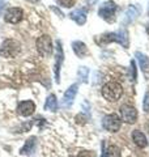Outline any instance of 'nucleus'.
I'll list each match as a JSON object with an SVG mask.
<instances>
[{
  "mask_svg": "<svg viewBox=\"0 0 149 157\" xmlns=\"http://www.w3.org/2000/svg\"><path fill=\"white\" fill-rule=\"evenodd\" d=\"M135 56L137 58V62H139V64H140V68L144 71V72H148L149 71V59L147 55H144V54L141 52H136L135 54Z\"/></svg>",
  "mask_w": 149,
  "mask_h": 157,
  "instance_id": "17",
  "label": "nucleus"
},
{
  "mask_svg": "<svg viewBox=\"0 0 149 157\" xmlns=\"http://www.w3.org/2000/svg\"><path fill=\"white\" fill-rule=\"evenodd\" d=\"M37 50L42 56H50L52 52L51 38L48 36H42L37 39Z\"/></svg>",
  "mask_w": 149,
  "mask_h": 157,
  "instance_id": "6",
  "label": "nucleus"
},
{
  "mask_svg": "<svg viewBox=\"0 0 149 157\" xmlns=\"http://www.w3.org/2000/svg\"><path fill=\"white\" fill-rule=\"evenodd\" d=\"M148 33H149V28H148Z\"/></svg>",
  "mask_w": 149,
  "mask_h": 157,
  "instance_id": "27",
  "label": "nucleus"
},
{
  "mask_svg": "<svg viewBox=\"0 0 149 157\" xmlns=\"http://www.w3.org/2000/svg\"><path fill=\"white\" fill-rule=\"evenodd\" d=\"M139 13H140V9H139V7H136V6L128 7L126 13H124V21H126L127 24L128 22H132L133 20H135L139 16Z\"/></svg>",
  "mask_w": 149,
  "mask_h": 157,
  "instance_id": "16",
  "label": "nucleus"
},
{
  "mask_svg": "<svg viewBox=\"0 0 149 157\" xmlns=\"http://www.w3.org/2000/svg\"><path fill=\"white\" fill-rule=\"evenodd\" d=\"M123 94V86L117 81H109L102 86V96L105 100L110 102H115Z\"/></svg>",
  "mask_w": 149,
  "mask_h": 157,
  "instance_id": "1",
  "label": "nucleus"
},
{
  "mask_svg": "<svg viewBox=\"0 0 149 157\" xmlns=\"http://www.w3.org/2000/svg\"><path fill=\"white\" fill-rule=\"evenodd\" d=\"M72 48L78 58H84L88 54V47H86L85 43L81 42V41H74L72 43Z\"/></svg>",
  "mask_w": 149,
  "mask_h": 157,
  "instance_id": "15",
  "label": "nucleus"
},
{
  "mask_svg": "<svg viewBox=\"0 0 149 157\" xmlns=\"http://www.w3.org/2000/svg\"><path fill=\"white\" fill-rule=\"evenodd\" d=\"M77 75H78V78H81V81L86 82L88 81V75H89V70L86 67H80L77 71Z\"/></svg>",
  "mask_w": 149,
  "mask_h": 157,
  "instance_id": "20",
  "label": "nucleus"
},
{
  "mask_svg": "<svg viewBox=\"0 0 149 157\" xmlns=\"http://www.w3.org/2000/svg\"><path fill=\"white\" fill-rule=\"evenodd\" d=\"M36 147H37V137L36 136H30L26 141H25L22 148L20 149V155H22V156L32 155V153H34V151H36Z\"/></svg>",
  "mask_w": 149,
  "mask_h": 157,
  "instance_id": "12",
  "label": "nucleus"
},
{
  "mask_svg": "<svg viewBox=\"0 0 149 157\" xmlns=\"http://www.w3.org/2000/svg\"><path fill=\"white\" fill-rule=\"evenodd\" d=\"M26 2H30V3H38L39 0H26Z\"/></svg>",
  "mask_w": 149,
  "mask_h": 157,
  "instance_id": "26",
  "label": "nucleus"
},
{
  "mask_svg": "<svg viewBox=\"0 0 149 157\" xmlns=\"http://www.w3.org/2000/svg\"><path fill=\"white\" fill-rule=\"evenodd\" d=\"M69 17H71L76 24H78V25H84V24L86 22V13L84 9H76V11L71 12Z\"/></svg>",
  "mask_w": 149,
  "mask_h": 157,
  "instance_id": "14",
  "label": "nucleus"
},
{
  "mask_svg": "<svg viewBox=\"0 0 149 157\" xmlns=\"http://www.w3.org/2000/svg\"><path fill=\"white\" fill-rule=\"evenodd\" d=\"M102 126H103V128L109 132H118L120 130V126H122L120 118H119L117 114L106 115L102 121Z\"/></svg>",
  "mask_w": 149,
  "mask_h": 157,
  "instance_id": "4",
  "label": "nucleus"
},
{
  "mask_svg": "<svg viewBox=\"0 0 149 157\" xmlns=\"http://www.w3.org/2000/svg\"><path fill=\"white\" fill-rule=\"evenodd\" d=\"M120 118L128 124L135 123L137 121V110L131 105H123L120 107Z\"/></svg>",
  "mask_w": 149,
  "mask_h": 157,
  "instance_id": "7",
  "label": "nucleus"
},
{
  "mask_svg": "<svg viewBox=\"0 0 149 157\" xmlns=\"http://www.w3.org/2000/svg\"><path fill=\"white\" fill-rule=\"evenodd\" d=\"M77 89H78V85L77 84H72L66 90V93H64V96H63V100H62L63 107H68V106L72 105L74 97H76V94H77Z\"/></svg>",
  "mask_w": 149,
  "mask_h": 157,
  "instance_id": "9",
  "label": "nucleus"
},
{
  "mask_svg": "<svg viewBox=\"0 0 149 157\" xmlns=\"http://www.w3.org/2000/svg\"><path fill=\"white\" fill-rule=\"evenodd\" d=\"M143 107H144V110H145V111H149V92H147L145 96H144Z\"/></svg>",
  "mask_w": 149,
  "mask_h": 157,
  "instance_id": "24",
  "label": "nucleus"
},
{
  "mask_svg": "<svg viewBox=\"0 0 149 157\" xmlns=\"http://www.w3.org/2000/svg\"><path fill=\"white\" fill-rule=\"evenodd\" d=\"M58 3L64 8H69L74 4V0H58Z\"/></svg>",
  "mask_w": 149,
  "mask_h": 157,
  "instance_id": "23",
  "label": "nucleus"
},
{
  "mask_svg": "<svg viewBox=\"0 0 149 157\" xmlns=\"http://www.w3.org/2000/svg\"><path fill=\"white\" fill-rule=\"evenodd\" d=\"M64 60V54H63V47L60 41L56 42V60H55V80L56 82H59V77H60V67L62 63Z\"/></svg>",
  "mask_w": 149,
  "mask_h": 157,
  "instance_id": "10",
  "label": "nucleus"
},
{
  "mask_svg": "<svg viewBox=\"0 0 149 157\" xmlns=\"http://www.w3.org/2000/svg\"><path fill=\"white\" fill-rule=\"evenodd\" d=\"M102 41L103 42H118L123 47H128V33L126 29H120L118 32L105 34L102 37Z\"/></svg>",
  "mask_w": 149,
  "mask_h": 157,
  "instance_id": "3",
  "label": "nucleus"
},
{
  "mask_svg": "<svg viewBox=\"0 0 149 157\" xmlns=\"http://www.w3.org/2000/svg\"><path fill=\"white\" fill-rule=\"evenodd\" d=\"M115 9H117V4L110 0V2H106V3L102 4L101 8H99V11H98V14L103 20H106L107 22H113L114 18H115V17H114Z\"/></svg>",
  "mask_w": 149,
  "mask_h": 157,
  "instance_id": "5",
  "label": "nucleus"
},
{
  "mask_svg": "<svg viewBox=\"0 0 149 157\" xmlns=\"http://www.w3.org/2000/svg\"><path fill=\"white\" fill-rule=\"evenodd\" d=\"M22 17H24V11L18 7L7 9L6 14H4V20L9 24H18L22 20Z\"/></svg>",
  "mask_w": 149,
  "mask_h": 157,
  "instance_id": "8",
  "label": "nucleus"
},
{
  "mask_svg": "<svg viewBox=\"0 0 149 157\" xmlns=\"http://www.w3.org/2000/svg\"><path fill=\"white\" fill-rule=\"evenodd\" d=\"M132 140H133V143L139 147V148H145V147L148 145L147 136L139 130H135L132 132Z\"/></svg>",
  "mask_w": 149,
  "mask_h": 157,
  "instance_id": "13",
  "label": "nucleus"
},
{
  "mask_svg": "<svg viewBox=\"0 0 149 157\" xmlns=\"http://www.w3.org/2000/svg\"><path fill=\"white\" fill-rule=\"evenodd\" d=\"M130 77L132 81L136 80V66H135V62H131V66H130Z\"/></svg>",
  "mask_w": 149,
  "mask_h": 157,
  "instance_id": "21",
  "label": "nucleus"
},
{
  "mask_svg": "<svg viewBox=\"0 0 149 157\" xmlns=\"http://www.w3.org/2000/svg\"><path fill=\"white\" fill-rule=\"evenodd\" d=\"M3 8H4V2H2V0H0V11H2Z\"/></svg>",
  "mask_w": 149,
  "mask_h": 157,
  "instance_id": "25",
  "label": "nucleus"
},
{
  "mask_svg": "<svg viewBox=\"0 0 149 157\" xmlns=\"http://www.w3.org/2000/svg\"><path fill=\"white\" fill-rule=\"evenodd\" d=\"M56 107H58L56 96L55 94H50L46 98V102H44V109L50 110V111H56Z\"/></svg>",
  "mask_w": 149,
  "mask_h": 157,
  "instance_id": "18",
  "label": "nucleus"
},
{
  "mask_svg": "<svg viewBox=\"0 0 149 157\" xmlns=\"http://www.w3.org/2000/svg\"><path fill=\"white\" fill-rule=\"evenodd\" d=\"M77 157H97V155L93 151H81V152H78Z\"/></svg>",
  "mask_w": 149,
  "mask_h": 157,
  "instance_id": "22",
  "label": "nucleus"
},
{
  "mask_svg": "<svg viewBox=\"0 0 149 157\" xmlns=\"http://www.w3.org/2000/svg\"><path fill=\"white\" fill-rule=\"evenodd\" d=\"M36 110V104L33 101H22L17 106V111L22 117H30Z\"/></svg>",
  "mask_w": 149,
  "mask_h": 157,
  "instance_id": "11",
  "label": "nucleus"
},
{
  "mask_svg": "<svg viewBox=\"0 0 149 157\" xmlns=\"http://www.w3.org/2000/svg\"><path fill=\"white\" fill-rule=\"evenodd\" d=\"M105 157H120V149L117 145H109L105 151Z\"/></svg>",
  "mask_w": 149,
  "mask_h": 157,
  "instance_id": "19",
  "label": "nucleus"
},
{
  "mask_svg": "<svg viewBox=\"0 0 149 157\" xmlns=\"http://www.w3.org/2000/svg\"><path fill=\"white\" fill-rule=\"evenodd\" d=\"M148 13H149V11H148Z\"/></svg>",
  "mask_w": 149,
  "mask_h": 157,
  "instance_id": "28",
  "label": "nucleus"
},
{
  "mask_svg": "<svg viewBox=\"0 0 149 157\" xmlns=\"http://www.w3.org/2000/svg\"><path fill=\"white\" fill-rule=\"evenodd\" d=\"M20 52V43L16 39H6L0 45V55L3 58H13Z\"/></svg>",
  "mask_w": 149,
  "mask_h": 157,
  "instance_id": "2",
  "label": "nucleus"
}]
</instances>
